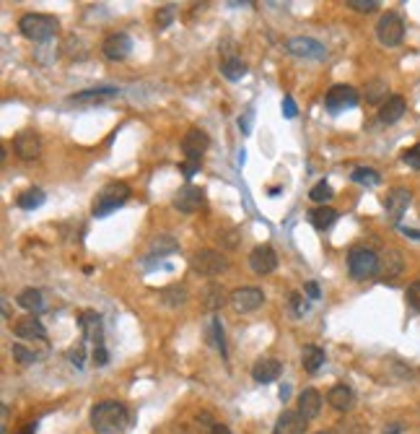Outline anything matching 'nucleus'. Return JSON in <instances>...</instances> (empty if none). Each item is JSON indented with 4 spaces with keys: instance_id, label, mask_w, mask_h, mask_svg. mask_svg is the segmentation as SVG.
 <instances>
[{
    "instance_id": "obj_1",
    "label": "nucleus",
    "mask_w": 420,
    "mask_h": 434,
    "mask_svg": "<svg viewBox=\"0 0 420 434\" xmlns=\"http://www.w3.org/2000/svg\"><path fill=\"white\" fill-rule=\"evenodd\" d=\"M91 426L96 434H122L130 426V414L119 401H101L91 408Z\"/></svg>"
},
{
    "instance_id": "obj_2",
    "label": "nucleus",
    "mask_w": 420,
    "mask_h": 434,
    "mask_svg": "<svg viewBox=\"0 0 420 434\" xmlns=\"http://www.w3.org/2000/svg\"><path fill=\"white\" fill-rule=\"evenodd\" d=\"M60 29V21L47 13H24L19 19V31L29 42H47Z\"/></svg>"
},
{
    "instance_id": "obj_3",
    "label": "nucleus",
    "mask_w": 420,
    "mask_h": 434,
    "mask_svg": "<svg viewBox=\"0 0 420 434\" xmlns=\"http://www.w3.org/2000/svg\"><path fill=\"white\" fill-rule=\"evenodd\" d=\"M127 198H130V188H127L125 182H117V179H115V182H107L104 188L99 190L91 214L96 218H107L109 214H115L117 208L125 206Z\"/></svg>"
},
{
    "instance_id": "obj_4",
    "label": "nucleus",
    "mask_w": 420,
    "mask_h": 434,
    "mask_svg": "<svg viewBox=\"0 0 420 434\" xmlns=\"http://www.w3.org/2000/svg\"><path fill=\"white\" fill-rule=\"evenodd\" d=\"M348 271H351V276L355 281H366V278L376 276V271H379V255L373 252L371 247H351V252H348Z\"/></svg>"
},
{
    "instance_id": "obj_5",
    "label": "nucleus",
    "mask_w": 420,
    "mask_h": 434,
    "mask_svg": "<svg viewBox=\"0 0 420 434\" xmlns=\"http://www.w3.org/2000/svg\"><path fill=\"white\" fill-rule=\"evenodd\" d=\"M190 268L200 273V276L205 278H213V276H221L226 268H228V257L224 252H218V250H197L195 255L190 257Z\"/></svg>"
},
{
    "instance_id": "obj_6",
    "label": "nucleus",
    "mask_w": 420,
    "mask_h": 434,
    "mask_svg": "<svg viewBox=\"0 0 420 434\" xmlns=\"http://www.w3.org/2000/svg\"><path fill=\"white\" fill-rule=\"evenodd\" d=\"M376 37L384 47H397L402 40H405V21L397 16V13H384L376 24Z\"/></svg>"
},
{
    "instance_id": "obj_7",
    "label": "nucleus",
    "mask_w": 420,
    "mask_h": 434,
    "mask_svg": "<svg viewBox=\"0 0 420 434\" xmlns=\"http://www.w3.org/2000/svg\"><path fill=\"white\" fill-rule=\"evenodd\" d=\"M355 104H358V91L353 89V86H348V83H337L324 97V107L330 109L333 115H340L345 109H353Z\"/></svg>"
},
{
    "instance_id": "obj_8",
    "label": "nucleus",
    "mask_w": 420,
    "mask_h": 434,
    "mask_svg": "<svg viewBox=\"0 0 420 434\" xmlns=\"http://www.w3.org/2000/svg\"><path fill=\"white\" fill-rule=\"evenodd\" d=\"M228 302H231V307H234L236 312L246 315V312H254V310L262 307L264 294H262V289H257V287H242L228 294Z\"/></svg>"
},
{
    "instance_id": "obj_9",
    "label": "nucleus",
    "mask_w": 420,
    "mask_h": 434,
    "mask_svg": "<svg viewBox=\"0 0 420 434\" xmlns=\"http://www.w3.org/2000/svg\"><path fill=\"white\" fill-rule=\"evenodd\" d=\"M210 146V138H208L205 130L192 128L185 133L182 138V154H185V161H203V154Z\"/></svg>"
},
{
    "instance_id": "obj_10",
    "label": "nucleus",
    "mask_w": 420,
    "mask_h": 434,
    "mask_svg": "<svg viewBox=\"0 0 420 434\" xmlns=\"http://www.w3.org/2000/svg\"><path fill=\"white\" fill-rule=\"evenodd\" d=\"M285 49L296 55V58H306V60H324L327 58V47H324L322 42L312 40V37H294V40H288Z\"/></svg>"
},
{
    "instance_id": "obj_11",
    "label": "nucleus",
    "mask_w": 420,
    "mask_h": 434,
    "mask_svg": "<svg viewBox=\"0 0 420 434\" xmlns=\"http://www.w3.org/2000/svg\"><path fill=\"white\" fill-rule=\"evenodd\" d=\"M130 49H133V40L127 37L125 31H115V34H109L107 40L101 42V55L112 60V63L125 60L130 55Z\"/></svg>"
},
{
    "instance_id": "obj_12",
    "label": "nucleus",
    "mask_w": 420,
    "mask_h": 434,
    "mask_svg": "<svg viewBox=\"0 0 420 434\" xmlns=\"http://www.w3.org/2000/svg\"><path fill=\"white\" fill-rule=\"evenodd\" d=\"M410 200H412V193L408 188H394L387 193V198H384V208H387V216L392 218V224H400L402 214L408 211Z\"/></svg>"
},
{
    "instance_id": "obj_13",
    "label": "nucleus",
    "mask_w": 420,
    "mask_h": 434,
    "mask_svg": "<svg viewBox=\"0 0 420 434\" xmlns=\"http://www.w3.org/2000/svg\"><path fill=\"white\" fill-rule=\"evenodd\" d=\"M249 268H252L257 276H267V273H273L275 268H278V255H275V250L270 245H260L252 250V255H249Z\"/></svg>"
},
{
    "instance_id": "obj_14",
    "label": "nucleus",
    "mask_w": 420,
    "mask_h": 434,
    "mask_svg": "<svg viewBox=\"0 0 420 434\" xmlns=\"http://www.w3.org/2000/svg\"><path fill=\"white\" fill-rule=\"evenodd\" d=\"M13 333L21 341H47V330H44V326H42V320L37 315L19 317L13 323Z\"/></svg>"
},
{
    "instance_id": "obj_15",
    "label": "nucleus",
    "mask_w": 420,
    "mask_h": 434,
    "mask_svg": "<svg viewBox=\"0 0 420 434\" xmlns=\"http://www.w3.org/2000/svg\"><path fill=\"white\" fill-rule=\"evenodd\" d=\"M203 200H205V193H203V190L195 188V185H185L182 190H176V195L171 203H174V208L182 211V214H195V211H200Z\"/></svg>"
},
{
    "instance_id": "obj_16",
    "label": "nucleus",
    "mask_w": 420,
    "mask_h": 434,
    "mask_svg": "<svg viewBox=\"0 0 420 434\" xmlns=\"http://www.w3.org/2000/svg\"><path fill=\"white\" fill-rule=\"evenodd\" d=\"M405 271V257H402L400 250H387L384 255H379V271L376 276L381 281H394Z\"/></svg>"
},
{
    "instance_id": "obj_17",
    "label": "nucleus",
    "mask_w": 420,
    "mask_h": 434,
    "mask_svg": "<svg viewBox=\"0 0 420 434\" xmlns=\"http://www.w3.org/2000/svg\"><path fill=\"white\" fill-rule=\"evenodd\" d=\"M13 151L21 159H37L42 154V140L34 130H21L13 138Z\"/></svg>"
},
{
    "instance_id": "obj_18",
    "label": "nucleus",
    "mask_w": 420,
    "mask_h": 434,
    "mask_svg": "<svg viewBox=\"0 0 420 434\" xmlns=\"http://www.w3.org/2000/svg\"><path fill=\"white\" fill-rule=\"evenodd\" d=\"M283 375V364L278 359H257L252 367V377L254 383L260 385H267V383H275L278 377Z\"/></svg>"
},
{
    "instance_id": "obj_19",
    "label": "nucleus",
    "mask_w": 420,
    "mask_h": 434,
    "mask_svg": "<svg viewBox=\"0 0 420 434\" xmlns=\"http://www.w3.org/2000/svg\"><path fill=\"white\" fill-rule=\"evenodd\" d=\"M319 411H322V393L314 390V387H303L301 393H299V414L306 421H312V419L319 416Z\"/></svg>"
},
{
    "instance_id": "obj_20",
    "label": "nucleus",
    "mask_w": 420,
    "mask_h": 434,
    "mask_svg": "<svg viewBox=\"0 0 420 434\" xmlns=\"http://www.w3.org/2000/svg\"><path fill=\"white\" fill-rule=\"evenodd\" d=\"M306 419L299 411H283L273 426V434H306Z\"/></svg>"
},
{
    "instance_id": "obj_21",
    "label": "nucleus",
    "mask_w": 420,
    "mask_h": 434,
    "mask_svg": "<svg viewBox=\"0 0 420 434\" xmlns=\"http://www.w3.org/2000/svg\"><path fill=\"white\" fill-rule=\"evenodd\" d=\"M327 403L333 405L335 411H340V414H348L353 405H355V393H353L348 385H333L330 387V393H327Z\"/></svg>"
},
{
    "instance_id": "obj_22",
    "label": "nucleus",
    "mask_w": 420,
    "mask_h": 434,
    "mask_svg": "<svg viewBox=\"0 0 420 434\" xmlns=\"http://www.w3.org/2000/svg\"><path fill=\"white\" fill-rule=\"evenodd\" d=\"M405 112H408V102L402 97H389L379 109V122L381 125H394L397 120H402Z\"/></svg>"
},
{
    "instance_id": "obj_23",
    "label": "nucleus",
    "mask_w": 420,
    "mask_h": 434,
    "mask_svg": "<svg viewBox=\"0 0 420 434\" xmlns=\"http://www.w3.org/2000/svg\"><path fill=\"white\" fill-rule=\"evenodd\" d=\"M119 91L115 86H101V89H86V91H78V94H73L68 99L70 104H99V102H104V99H112L117 97Z\"/></svg>"
},
{
    "instance_id": "obj_24",
    "label": "nucleus",
    "mask_w": 420,
    "mask_h": 434,
    "mask_svg": "<svg viewBox=\"0 0 420 434\" xmlns=\"http://www.w3.org/2000/svg\"><path fill=\"white\" fill-rule=\"evenodd\" d=\"M81 330H83V336L88 341H94L96 346H101V315L94 312V310H86V312H81V320H78Z\"/></svg>"
},
{
    "instance_id": "obj_25",
    "label": "nucleus",
    "mask_w": 420,
    "mask_h": 434,
    "mask_svg": "<svg viewBox=\"0 0 420 434\" xmlns=\"http://www.w3.org/2000/svg\"><path fill=\"white\" fill-rule=\"evenodd\" d=\"M16 302H19L21 310H26V312H31V315H40L42 310L47 307V302H44V294H42L40 289H24Z\"/></svg>"
},
{
    "instance_id": "obj_26",
    "label": "nucleus",
    "mask_w": 420,
    "mask_h": 434,
    "mask_svg": "<svg viewBox=\"0 0 420 434\" xmlns=\"http://www.w3.org/2000/svg\"><path fill=\"white\" fill-rule=\"evenodd\" d=\"M324 362H327V354H324V348H319V346H303L301 364H303V369H306L309 375L319 372V369L324 367Z\"/></svg>"
},
{
    "instance_id": "obj_27",
    "label": "nucleus",
    "mask_w": 420,
    "mask_h": 434,
    "mask_svg": "<svg viewBox=\"0 0 420 434\" xmlns=\"http://www.w3.org/2000/svg\"><path fill=\"white\" fill-rule=\"evenodd\" d=\"M337 211L330 206H317L309 211V221H312V227L317 229V232H324V229H330L337 221Z\"/></svg>"
},
{
    "instance_id": "obj_28",
    "label": "nucleus",
    "mask_w": 420,
    "mask_h": 434,
    "mask_svg": "<svg viewBox=\"0 0 420 434\" xmlns=\"http://www.w3.org/2000/svg\"><path fill=\"white\" fill-rule=\"evenodd\" d=\"M203 305H205V310H210V312H215V310H221V307L228 302V296H226V291H224V287L221 284H208L205 287V291H203Z\"/></svg>"
},
{
    "instance_id": "obj_29",
    "label": "nucleus",
    "mask_w": 420,
    "mask_h": 434,
    "mask_svg": "<svg viewBox=\"0 0 420 434\" xmlns=\"http://www.w3.org/2000/svg\"><path fill=\"white\" fill-rule=\"evenodd\" d=\"M158 299H161V305L167 307H182L187 302V289L182 284H171V287L158 291Z\"/></svg>"
},
{
    "instance_id": "obj_30",
    "label": "nucleus",
    "mask_w": 420,
    "mask_h": 434,
    "mask_svg": "<svg viewBox=\"0 0 420 434\" xmlns=\"http://www.w3.org/2000/svg\"><path fill=\"white\" fill-rule=\"evenodd\" d=\"M221 73H224V79L228 81H242L246 76V65L242 58H226L221 63Z\"/></svg>"
},
{
    "instance_id": "obj_31",
    "label": "nucleus",
    "mask_w": 420,
    "mask_h": 434,
    "mask_svg": "<svg viewBox=\"0 0 420 434\" xmlns=\"http://www.w3.org/2000/svg\"><path fill=\"white\" fill-rule=\"evenodd\" d=\"M351 179L355 182V185H366V188H376L381 182V175L376 172V169L371 167H355L351 172Z\"/></svg>"
},
{
    "instance_id": "obj_32",
    "label": "nucleus",
    "mask_w": 420,
    "mask_h": 434,
    "mask_svg": "<svg viewBox=\"0 0 420 434\" xmlns=\"http://www.w3.org/2000/svg\"><path fill=\"white\" fill-rule=\"evenodd\" d=\"M16 203H19L21 211H34V208H40L42 203H44V193H42L40 188H31V190H26V193H21Z\"/></svg>"
},
{
    "instance_id": "obj_33",
    "label": "nucleus",
    "mask_w": 420,
    "mask_h": 434,
    "mask_svg": "<svg viewBox=\"0 0 420 434\" xmlns=\"http://www.w3.org/2000/svg\"><path fill=\"white\" fill-rule=\"evenodd\" d=\"M387 91H389L387 81H381V79L369 81V83H366V102H369V104H379L381 99L387 97Z\"/></svg>"
},
{
    "instance_id": "obj_34",
    "label": "nucleus",
    "mask_w": 420,
    "mask_h": 434,
    "mask_svg": "<svg viewBox=\"0 0 420 434\" xmlns=\"http://www.w3.org/2000/svg\"><path fill=\"white\" fill-rule=\"evenodd\" d=\"M309 198H312L314 203H319V206H327L330 200L335 198V190H333V185L330 182H317L312 190H309Z\"/></svg>"
},
{
    "instance_id": "obj_35",
    "label": "nucleus",
    "mask_w": 420,
    "mask_h": 434,
    "mask_svg": "<svg viewBox=\"0 0 420 434\" xmlns=\"http://www.w3.org/2000/svg\"><path fill=\"white\" fill-rule=\"evenodd\" d=\"M210 341H213V346L226 359V356H228V351H226V336H224V326H221L218 317H210Z\"/></svg>"
},
{
    "instance_id": "obj_36",
    "label": "nucleus",
    "mask_w": 420,
    "mask_h": 434,
    "mask_svg": "<svg viewBox=\"0 0 420 434\" xmlns=\"http://www.w3.org/2000/svg\"><path fill=\"white\" fill-rule=\"evenodd\" d=\"M10 354H13V359H16L19 364H37V362H40V356L34 354L31 348H26L24 344H13Z\"/></svg>"
},
{
    "instance_id": "obj_37",
    "label": "nucleus",
    "mask_w": 420,
    "mask_h": 434,
    "mask_svg": "<svg viewBox=\"0 0 420 434\" xmlns=\"http://www.w3.org/2000/svg\"><path fill=\"white\" fill-rule=\"evenodd\" d=\"M179 245H176L174 239L167 237V234H161L158 239H153V252H158V257H164L167 252H176Z\"/></svg>"
},
{
    "instance_id": "obj_38",
    "label": "nucleus",
    "mask_w": 420,
    "mask_h": 434,
    "mask_svg": "<svg viewBox=\"0 0 420 434\" xmlns=\"http://www.w3.org/2000/svg\"><path fill=\"white\" fill-rule=\"evenodd\" d=\"M174 10L176 6H161L156 13V24L158 29H167V26H171V21H174Z\"/></svg>"
},
{
    "instance_id": "obj_39",
    "label": "nucleus",
    "mask_w": 420,
    "mask_h": 434,
    "mask_svg": "<svg viewBox=\"0 0 420 434\" xmlns=\"http://www.w3.org/2000/svg\"><path fill=\"white\" fill-rule=\"evenodd\" d=\"M348 8L358 10V13H373L379 8V0H348Z\"/></svg>"
},
{
    "instance_id": "obj_40",
    "label": "nucleus",
    "mask_w": 420,
    "mask_h": 434,
    "mask_svg": "<svg viewBox=\"0 0 420 434\" xmlns=\"http://www.w3.org/2000/svg\"><path fill=\"white\" fill-rule=\"evenodd\" d=\"M402 161L412 169H420V143H415V146L408 148V151L402 154Z\"/></svg>"
},
{
    "instance_id": "obj_41",
    "label": "nucleus",
    "mask_w": 420,
    "mask_h": 434,
    "mask_svg": "<svg viewBox=\"0 0 420 434\" xmlns=\"http://www.w3.org/2000/svg\"><path fill=\"white\" fill-rule=\"evenodd\" d=\"M408 305L412 310H420V281H412L410 287H408Z\"/></svg>"
},
{
    "instance_id": "obj_42",
    "label": "nucleus",
    "mask_w": 420,
    "mask_h": 434,
    "mask_svg": "<svg viewBox=\"0 0 420 434\" xmlns=\"http://www.w3.org/2000/svg\"><path fill=\"white\" fill-rule=\"evenodd\" d=\"M252 122H254V109H246L244 118H239V130H242L244 136H249V133H252Z\"/></svg>"
},
{
    "instance_id": "obj_43",
    "label": "nucleus",
    "mask_w": 420,
    "mask_h": 434,
    "mask_svg": "<svg viewBox=\"0 0 420 434\" xmlns=\"http://www.w3.org/2000/svg\"><path fill=\"white\" fill-rule=\"evenodd\" d=\"M179 172H182L187 179H192L197 172H200V161H182V164H179Z\"/></svg>"
},
{
    "instance_id": "obj_44",
    "label": "nucleus",
    "mask_w": 420,
    "mask_h": 434,
    "mask_svg": "<svg viewBox=\"0 0 420 434\" xmlns=\"http://www.w3.org/2000/svg\"><path fill=\"white\" fill-rule=\"evenodd\" d=\"M109 362V354L104 346H94V364L96 367H104Z\"/></svg>"
},
{
    "instance_id": "obj_45",
    "label": "nucleus",
    "mask_w": 420,
    "mask_h": 434,
    "mask_svg": "<svg viewBox=\"0 0 420 434\" xmlns=\"http://www.w3.org/2000/svg\"><path fill=\"white\" fill-rule=\"evenodd\" d=\"M296 112H299V109H296L294 97H283V115H285V118L294 120V118H296Z\"/></svg>"
},
{
    "instance_id": "obj_46",
    "label": "nucleus",
    "mask_w": 420,
    "mask_h": 434,
    "mask_svg": "<svg viewBox=\"0 0 420 434\" xmlns=\"http://www.w3.org/2000/svg\"><path fill=\"white\" fill-rule=\"evenodd\" d=\"M68 359H70V364H76L81 369V367H83V344H81L78 348H70Z\"/></svg>"
},
{
    "instance_id": "obj_47",
    "label": "nucleus",
    "mask_w": 420,
    "mask_h": 434,
    "mask_svg": "<svg viewBox=\"0 0 420 434\" xmlns=\"http://www.w3.org/2000/svg\"><path fill=\"white\" fill-rule=\"evenodd\" d=\"M303 291H306V296H309V299H319V296H322V291H319V284H317V281H306Z\"/></svg>"
},
{
    "instance_id": "obj_48",
    "label": "nucleus",
    "mask_w": 420,
    "mask_h": 434,
    "mask_svg": "<svg viewBox=\"0 0 420 434\" xmlns=\"http://www.w3.org/2000/svg\"><path fill=\"white\" fill-rule=\"evenodd\" d=\"M291 305H294L296 315H303V312H306V305H303V296L301 294H291Z\"/></svg>"
},
{
    "instance_id": "obj_49",
    "label": "nucleus",
    "mask_w": 420,
    "mask_h": 434,
    "mask_svg": "<svg viewBox=\"0 0 420 434\" xmlns=\"http://www.w3.org/2000/svg\"><path fill=\"white\" fill-rule=\"evenodd\" d=\"M210 434H231V429L226 424H213L210 426Z\"/></svg>"
},
{
    "instance_id": "obj_50",
    "label": "nucleus",
    "mask_w": 420,
    "mask_h": 434,
    "mask_svg": "<svg viewBox=\"0 0 420 434\" xmlns=\"http://www.w3.org/2000/svg\"><path fill=\"white\" fill-rule=\"evenodd\" d=\"M402 234H408L410 239H420V229H408V227H400Z\"/></svg>"
},
{
    "instance_id": "obj_51",
    "label": "nucleus",
    "mask_w": 420,
    "mask_h": 434,
    "mask_svg": "<svg viewBox=\"0 0 420 434\" xmlns=\"http://www.w3.org/2000/svg\"><path fill=\"white\" fill-rule=\"evenodd\" d=\"M0 411H3V424H0V432L6 434V429H8V405H3V408H0Z\"/></svg>"
},
{
    "instance_id": "obj_52",
    "label": "nucleus",
    "mask_w": 420,
    "mask_h": 434,
    "mask_svg": "<svg viewBox=\"0 0 420 434\" xmlns=\"http://www.w3.org/2000/svg\"><path fill=\"white\" fill-rule=\"evenodd\" d=\"M19 434H37V424L31 421V424H26V426H24V429H21Z\"/></svg>"
},
{
    "instance_id": "obj_53",
    "label": "nucleus",
    "mask_w": 420,
    "mask_h": 434,
    "mask_svg": "<svg viewBox=\"0 0 420 434\" xmlns=\"http://www.w3.org/2000/svg\"><path fill=\"white\" fill-rule=\"evenodd\" d=\"M400 432H402L400 424H392V426H387V429H384V434H400Z\"/></svg>"
},
{
    "instance_id": "obj_54",
    "label": "nucleus",
    "mask_w": 420,
    "mask_h": 434,
    "mask_svg": "<svg viewBox=\"0 0 420 434\" xmlns=\"http://www.w3.org/2000/svg\"><path fill=\"white\" fill-rule=\"evenodd\" d=\"M317 434H333V432H317Z\"/></svg>"
}]
</instances>
